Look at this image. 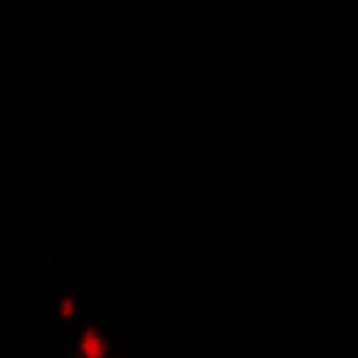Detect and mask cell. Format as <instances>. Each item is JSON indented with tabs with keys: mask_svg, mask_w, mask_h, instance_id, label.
<instances>
[{
	"mask_svg": "<svg viewBox=\"0 0 358 358\" xmlns=\"http://www.w3.org/2000/svg\"><path fill=\"white\" fill-rule=\"evenodd\" d=\"M103 355H106L103 335H95V331H87V335H83V358H103Z\"/></svg>",
	"mask_w": 358,
	"mask_h": 358,
	"instance_id": "6da1fadb",
	"label": "cell"
}]
</instances>
